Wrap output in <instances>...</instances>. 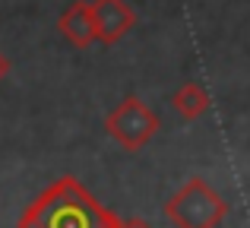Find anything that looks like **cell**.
<instances>
[{
  "label": "cell",
  "instance_id": "6da1fadb",
  "mask_svg": "<svg viewBox=\"0 0 250 228\" xmlns=\"http://www.w3.org/2000/svg\"><path fill=\"white\" fill-rule=\"evenodd\" d=\"M225 200L206 184L193 178L168 200L165 216L171 219L174 228H215L225 219Z\"/></svg>",
  "mask_w": 250,
  "mask_h": 228
},
{
  "label": "cell",
  "instance_id": "7a4b0ae2",
  "mask_svg": "<svg viewBox=\"0 0 250 228\" xmlns=\"http://www.w3.org/2000/svg\"><path fill=\"white\" fill-rule=\"evenodd\" d=\"M104 130H108L124 149L136 152V149H143L155 136V130H159V117L149 111L140 99H124L114 111L104 117Z\"/></svg>",
  "mask_w": 250,
  "mask_h": 228
},
{
  "label": "cell",
  "instance_id": "3957f363",
  "mask_svg": "<svg viewBox=\"0 0 250 228\" xmlns=\"http://www.w3.org/2000/svg\"><path fill=\"white\" fill-rule=\"evenodd\" d=\"M92 13H95V25H98V41H104V44L121 41L136 22L127 0H95Z\"/></svg>",
  "mask_w": 250,
  "mask_h": 228
},
{
  "label": "cell",
  "instance_id": "277c9868",
  "mask_svg": "<svg viewBox=\"0 0 250 228\" xmlns=\"http://www.w3.org/2000/svg\"><path fill=\"white\" fill-rule=\"evenodd\" d=\"M57 29L63 32L73 48H89L92 41H98V25H95V13H92V3L85 0H76L63 10V16L57 19Z\"/></svg>",
  "mask_w": 250,
  "mask_h": 228
},
{
  "label": "cell",
  "instance_id": "5b68a950",
  "mask_svg": "<svg viewBox=\"0 0 250 228\" xmlns=\"http://www.w3.org/2000/svg\"><path fill=\"white\" fill-rule=\"evenodd\" d=\"M171 105H174V111L181 114L184 121H196V117H203L209 111V92L200 86V83H184V86L174 92Z\"/></svg>",
  "mask_w": 250,
  "mask_h": 228
},
{
  "label": "cell",
  "instance_id": "8992f818",
  "mask_svg": "<svg viewBox=\"0 0 250 228\" xmlns=\"http://www.w3.org/2000/svg\"><path fill=\"white\" fill-rule=\"evenodd\" d=\"M6 73H10V61H6V57L3 54H0V80H3V76Z\"/></svg>",
  "mask_w": 250,
  "mask_h": 228
},
{
  "label": "cell",
  "instance_id": "52a82bcc",
  "mask_svg": "<svg viewBox=\"0 0 250 228\" xmlns=\"http://www.w3.org/2000/svg\"><path fill=\"white\" fill-rule=\"evenodd\" d=\"M124 228H149V222H143V219H130Z\"/></svg>",
  "mask_w": 250,
  "mask_h": 228
}]
</instances>
